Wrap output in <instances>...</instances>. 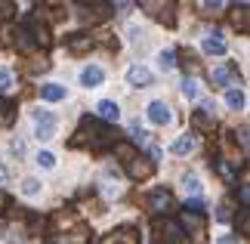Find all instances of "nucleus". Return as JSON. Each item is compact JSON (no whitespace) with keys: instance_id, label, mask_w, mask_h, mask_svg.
Wrapping results in <instances>:
<instances>
[{"instance_id":"obj_1","label":"nucleus","mask_w":250,"mask_h":244,"mask_svg":"<svg viewBox=\"0 0 250 244\" xmlns=\"http://www.w3.org/2000/svg\"><path fill=\"white\" fill-rule=\"evenodd\" d=\"M155 238H158V244H182V241H186L182 226L173 222V220H158L155 222Z\"/></svg>"},{"instance_id":"obj_2","label":"nucleus","mask_w":250,"mask_h":244,"mask_svg":"<svg viewBox=\"0 0 250 244\" xmlns=\"http://www.w3.org/2000/svg\"><path fill=\"white\" fill-rule=\"evenodd\" d=\"M146 207H148L151 213H158V217H161V213L167 217V213H173V210H176V201H173V195H170L167 189H155V192H148V198H146Z\"/></svg>"},{"instance_id":"obj_3","label":"nucleus","mask_w":250,"mask_h":244,"mask_svg":"<svg viewBox=\"0 0 250 244\" xmlns=\"http://www.w3.org/2000/svg\"><path fill=\"white\" fill-rule=\"evenodd\" d=\"M34 133L37 139H53L56 136V118L50 111H34Z\"/></svg>"},{"instance_id":"obj_4","label":"nucleus","mask_w":250,"mask_h":244,"mask_svg":"<svg viewBox=\"0 0 250 244\" xmlns=\"http://www.w3.org/2000/svg\"><path fill=\"white\" fill-rule=\"evenodd\" d=\"M151 170H155V164H151V161H142L139 155L133 161H127V173H130L133 179H146V177H151Z\"/></svg>"},{"instance_id":"obj_5","label":"nucleus","mask_w":250,"mask_h":244,"mask_svg":"<svg viewBox=\"0 0 250 244\" xmlns=\"http://www.w3.org/2000/svg\"><path fill=\"white\" fill-rule=\"evenodd\" d=\"M170 118H173V114H170V109H167V105L161 102V99L148 105V121H151V124L164 127V124H170Z\"/></svg>"},{"instance_id":"obj_6","label":"nucleus","mask_w":250,"mask_h":244,"mask_svg":"<svg viewBox=\"0 0 250 244\" xmlns=\"http://www.w3.org/2000/svg\"><path fill=\"white\" fill-rule=\"evenodd\" d=\"M142 6H146L155 19L167 22V25H173V19H176V13H173V3H142Z\"/></svg>"},{"instance_id":"obj_7","label":"nucleus","mask_w":250,"mask_h":244,"mask_svg":"<svg viewBox=\"0 0 250 244\" xmlns=\"http://www.w3.org/2000/svg\"><path fill=\"white\" fill-rule=\"evenodd\" d=\"M127 81L133 84V87H148L151 84V71L146 65H133L130 71H127Z\"/></svg>"},{"instance_id":"obj_8","label":"nucleus","mask_w":250,"mask_h":244,"mask_svg":"<svg viewBox=\"0 0 250 244\" xmlns=\"http://www.w3.org/2000/svg\"><path fill=\"white\" fill-rule=\"evenodd\" d=\"M102 77H105V71H102L99 65H86L83 71H81V84H83V87H99Z\"/></svg>"},{"instance_id":"obj_9","label":"nucleus","mask_w":250,"mask_h":244,"mask_svg":"<svg viewBox=\"0 0 250 244\" xmlns=\"http://www.w3.org/2000/svg\"><path fill=\"white\" fill-rule=\"evenodd\" d=\"M96 114L105 121H118L121 118V109H118V102H111V99H102L99 105H96Z\"/></svg>"},{"instance_id":"obj_10","label":"nucleus","mask_w":250,"mask_h":244,"mask_svg":"<svg viewBox=\"0 0 250 244\" xmlns=\"http://www.w3.org/2000/svg\"><path fill=\"white\" fill-rule=\"evenodd\" d=\"M102 244H139V238H136V232H133V229H118L114 235H108Z\"/></svg>"},{"instance_id":"obj_11","label":"nucleus","mask_w":250,"mask_h":244,"mask_svg":"<svg viewBox=\"0 0 250 244\" xmlns=\"http://www.w3.org/2000/svg\"><path fill=\"white\" fill-rule=\"evenodd\" d=\"M204 53H210V56H223V53H226V41H223L219 34L204 37Z\"/></svg>"},{"instance_id":"obj_12","label":"nucleus","mask_w":250,"mask_h":244,"mask_svg":"<svg viewBox=\"0 0 250 244\" xmlns=\"http://www.w3.org/2000/svg\"><path fill=\"white\" fill-rule=\"evenodd\" d=\"M170 149L176 152V155H188V152H195V136H179V139L173 142Z\"/></svg>"},{"instance_id":"obj_13","label":"nucleus","mask_w":250,"mask_h":244,"mask_svg":"<svg viewBox=\"0 0 250 244\" xmlns=\"http://www.w3.org/2000/svg\"><path fill=\"white\" fill-rule=\"evenodd\" d=\"M226 105H229V109H244V93L241 90H235V87H232V90H226Z\"/></svg>"},{"instance_id":"obj_14","label":"nucleus","mask_w":250,"mask_h":244,"mask_svg":"<svg viewBox=\"0 0 250 244\" xmlns=\"http://www.w3.org/2000/svg\"><path fill=\"white\" fill-rule=\"evenodd\" d=\"M41 96H43V99H50V102H59L62 96H65V90H62V87H56V84H43L41 87Z\"/></svg>"},{"instance_id":"obj_15","label":"nucleus","mask_w":250,"mask_h":244,"mask_svg":"<svg viewBox=\"0 0 250 244\" xmlns=\"http://www.w3.org/2000/svg\"><path fill=\"white\" fill-rule=\"evenodd\" d=\"M210 77H213L216 87H226V81L232 77V68H229V65H219V68H213V74H210Z\"/></svg>"},{"instance_id":"obj_16","label":"nucleus","mask_w":250,"mask_h":244,"mask_svg":"<svg viewBox=\"0 0 250 244\" xmlns=\"http://www.w3.org/2000/svg\"><path fill=\"white\" fill-rule=\"evenodd\" d=\"M216 170L223 173V179H229V182L235 179V170H232V164H229L226 158H216Z\"/></svg>"},{"instance_id":"obj_17","label":"nucleus","mask_w":250,"mask_h":244,"mask_svg":"<svg viewBox=\"0 0 250 244\" xmlns=\"http://www.w3.org/2000/svg\"><path fill=\"white\" fill-rule=\"evenodd\" d=\"M37 164H41V167H46V170H53V167H56V155H53V152H37Z\"/></svg>"},{"instance_id":"obj_18","label":"nucleus","mask_w":250,"mask_h":244,"mask_svg":"<svg viewBox=\"0 0 250 244\" xmlns=\"http://www.w3.org/2000/svg\"><path fill=\"white\" fill-rule=\"evenodd\" d=\"M182 185H186V192L195 195V198L201 195V179H198V177H186V179H182Z\"/></svg>"},{"instance_id":"obj_19","label":"nucleus","mask_w":250,"mask_h":244,"mask_svg":"<svg viewBox=\"0 0 250 244\" xmlns=\"http://www.w3.org/2000/svg\"><path fill=\"white\" fill-rule=\"evenodd\" d=\"M158 65H161V68H164V71H170V68H173V65H176V56H173L170 50H167V53H161V56H158Z\"/></svg>"},{"instance_id":"obj_20","label":"nucleus","mask_w":250,"mask_h":244,"mask_svg":"<svg viewBox=\"0 0 250 244\" xmlns=\"http://www.w3.org/2000/svg\"><path fill=\"white\" fill-rule=\"evenodd\" d=\"M16 34H19V37H16V44L22 46V50H31V44H34V41H31V37H28V28H19Z\"/></svg>"},{"instance_id":"obj_21","label":"nucleus","mask_w":250,"mask_h":244,"mask_svg":"<svg viewBox=\"0 0 250 244\" xmlns=\"http://www.w3.org/2000/svg\"><path fill=\"white\" fill-rule=\"evenodd\" d=\"M191 121H195V127H204V130H213V121H210L204 111H195V118H191Z\"/></svg>"},{"instance_id":"obj_22","label":"nucleus","mask_w":250,"mask_h":244,"mask_svg":"<svg viewBox=\"0 0 250 244\" xmlns=\"http://www.w3.org/2000/svg\"><path fill=\"white\" fill-rule=\"evenodd\" d=\"M93 37L90 34H81V37H71V50H83V46H90Z\"/></svg>"},{"instance_id":"obj_23","label":"nucleus","mask_w":250,"mask_h":244,"mask_svg":"<svg viewBox=\"0 0 250 244\" xmlns=\"http://www.w3.org/2000/svg\"><path fill=\"white\" fill-rule=\"evenodd\" d=\"M182 93H186L188 99H195V96H198V84L191 81V77H186V81H182Z\"/></svg>"},{"instance_id":"obj_24","label":"nucleus","mask_w":250,"mask_h":244,"mask_svg":"<svg viewBox=\"0 0 250 244\" xmlns=\"http://www.w3.org/2000/svg\"><path fill=\"white\" fill-rule=\"evenodd\" d=\"M13 87V71L9 68H0V90H9Z\"/></svg>"},{"instance_id":"obj_25","label":"nucleus","mask_w":250,"mask_h":244,"mask_svg":"<svg viewBox=\"0 0 250 244\" xmlns=\"http://www.w3.org/2000/svg\"><path fill=\"white\" fill-rule=\"evenodd\" d=\"M22 192H25V195H37V192H41V182H37V179H25Z\"/></svg>"},{"instance_id":"obj_26","label":"nucleus","mask_w":250,"mask_h":244,"mask_svg":"<svg viewBox=\"0 0 250 244\" xmlns=\"http://www.w3.org/2000/svg\"><path fill=\"white\" fill-rule=\"evenodd\" d=\"M201 213H186V226H191V229H201Z\"/></svg>"},{"instance_id":"obj_27","label":"nucleus","mask_w":250,"mask_h":244,"mask_svg":"<svg viewBox=\"0 0 250 244\" xmlns=\"http://www.w3.org/2000/svg\"><path fill=\"white\" fill-rule=\"evenodd\" d=\"M238 9H241V13H235V25L241 22V28H247V3H241Z\"/></svg>"},{"instance_id":"obj_28","label":"nucleus","mask_w":250,"mask_h":244,"mask_svg":"<svg viewBox=\"0 0 250 244\" xmlns=\"http://www.w3.org/2000/svg\"><path fill=\"white\" fill-rule=\"evenodd\" d=\"M219 9H223V3H201V13H207V16H216Z\"/></svg>"},{"instance_id":"obj_29","label":"nucleus","mask_w":250,"mask_h":244,"mask_svg":"<svg viewBox=\"0 0 250 244\" xmlns=\"http://www.w3.org/2000/svg\"><path fill=\"white\" fill-rule=\"evenodd\" d=\"M13 152H16V155H22V152H25V142H22V139H16V142H13Z\"/></svg>"},{"instance_id":"obj_30","label":"nucleus","mask_w":250,"mask_h":244,"mask_svg":"<svg viewBox=\"0 0 250 244\" xmlns=\"http://www.w3.org/2000/svg\"><path fill=\"white\" fill-rule=\"evenodd\" d=\"M9 9H13V3H0V16H6Z\"/></svg>"},{"instance_id":"obj_31","label":"nucleus","mask_w":250,"mask_h":244,"mask_svg":"<svg viewBox=\"0 0 250 244\" xmlns=\"http://www.w3.org/2000/svg\"><path fill=\"white\" fill-rule=\"evenodd\" d=\"M219 244H235V238H229V235H226V238H219Z\"/></svg>"},{"instance_id":"obj_32","label":"nucleus","mask_w":250,"mask_h":244,"mask_svg":"<svg viewBox=\"0 0 250 244\" xmlns=\"http://www.w3.org/2000/svg\"><path fill=\"white\" fill-rule=\"evenodd\" d=\"M6 179V173H3V167H0V182H3Z\"/></svg>"}]
</instances>
